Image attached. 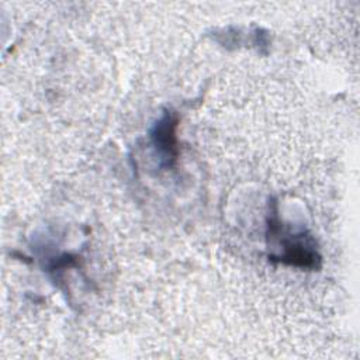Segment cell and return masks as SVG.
<instances>
[{"mask_svg": "<svg viewBox=\"0 0 360 360\" xmlns=\"http://www.w3.org/2000/svg\"><path fill=\"white\" fill-rule=\"evenodd\" d=\"M267 238L274 240L280 248L278 253L269 256L271 262L309 270H318L321 267L322 256L315 239L304 231L297 233L284 231L283 224L277 217L276 205L267 218Z\"/></svg>", "mask_w": 360, "mask_h": 360, "instance_id": "obj_1", "label": "cell"}, {"mask_svg": "<svg viewBox=\"0 0 360 360\" xmlns=\"http://www.w3.org/2000/svg\"><path fill=\"white\" fill-rule=\"evenodd\" d=\"M177 125L179 117L174 111L165 110L162 117L153 124L150 129V141L156 152L160 155L166 166L174 165L179 146H177Z\"/></svg>", "mask_w": 360, "mask_h": 360, "instance_id": "obj_2", "label": "cell"}]
</instances>
